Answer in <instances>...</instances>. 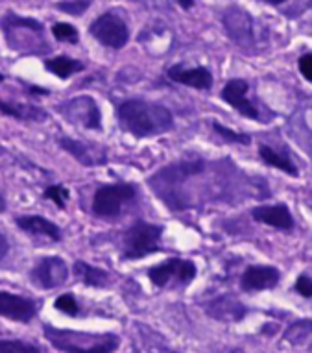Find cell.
Masks as SVG:
<instances>
[{
    "label": "cell",
    "instance_id": "1",
    "mask_svg": "<svg viewBox=\"0 0 312 353\" xmlns=\"http://www.w3.org/2000/svg\"><path fill=\"white\" fill-rule=\"evenodd\" d=\"M118 121L127 134L135 137H152L165 134L174 126L172 113L165 105L145 102V100H127L118 108Z\"/></svg>",
    "mask_w": 312,
    "mask_h": 353
},
{
    "label": "cell",
    "instance_id": "2",
    "mask_svg": "<svg viewBox=\"0 0 312 353\" xmlns=\"http://www.w3.org/2000/svg\"><path fill=\"white\" fill-rule=\"evenodd\" d=\"M45 336L56 350L63 353H113L121 344L113 333H85V331L59 330L45 325Z\"/></svg>",
    "mask_w": 312,
    "mask_h": 353
},
{
    "label": "cell",
    "instance_id": "3",
    "mask_svg": "<svg viewBox=\"0 0 312 353\" xmlns=\"http://www.w3.org/2000/svg\"><path fill=\"white\" fill-rule=\"evenodd\" d=\"M2 32L6 35L8 45L21 54H45L48 52L47 41L43 37V24L35 19L19 17L8 13L0 21Z\"/></svg>",
    "mask_w": 312,
    "mask_h": 353
},
{
    "label": "cell",
    "instance_id": "4",
    "mask_svg": "<svg viewBox=\"0 0 312 353\" xmlns=\"http://www.w3.org/2000/svg\"><path fill=\"white\" fill-rule=\"evenodd\" d=\"M161 233L163 230L159 226L146 224V222H137L126 233L124 259H141V257H146V255L159 252Z\"/></svg>",
    "mask_w": 312,
    "mask_h": 353
},
{
    "label": "cell",
    "instance_id": "5",
    "mask_svg": "<svg viewBox=\"0 0 312 353\" xmlns=\"http://www.w3.org/2000/svg\"><path fill=\"white\" fill-rule=\"evenodd\" d=\"M135 196V187L127 183H116V185H104L94 192L93 211L96 216L102 219H113L121 213L122 205L129 202Z\"/></svg>",
    "mask_w": 312,
    "mask_h": 353
},
{
    "label": "cell",
    "instance_id": "6",
    "mask_svg": "<svg viewBox=\"0 0 312 353\" xmlns=\"http://www.w3.org/2000/svg\"><path fill=\"white\" fill-rule=\"evenodd\" d=\"M89 32L98 43L110 48H122L129 39V30L126 23L115 12H107L94 19Z\"/></svg>",
    "mask_w": 312,
    "mask_h": 353
},
{
    "label": "cell",
    "instance_id": "7",
    "mask_svg": "<svg viewBox=\"0 0 312 353\" xmlns=\"http://www.w3.org/2000/svg\"><path fill=\"white\" fill-rule=\"evenodd\" d=\"M152 283L157 287H168V285H189L196 278V267L192 261L168 259L159 267L150 268Z\"/></svg>",
    "mask_w": 312,
    "mask_h": 353
},
{
    "label": "cell",
    "instance_id": "8",
    "mask_svg": "<svg viewBox=\"0 0 312 353\" xmlns=\"http://www.w3.org/2000/svg\"><path fill=\"white\" fill-rule=\"evenodd\" d=\"M61 115L70 122H76L80 126L91 128V130H100V110L96 102L91 97H76L72 100H67L65 104L58 108Z\"/></svg>",
    "mask_w": 312,
    "mask_h": 353
},
{
    "label": "cell",
    "instance_id": "9",
    "mask_svg": "<svg viewBox=\"0 0 312 353\" xmlns=\"http://www.w3.org/2000/svg\"><path fill=\"white\" fill-rule=\"evenodd\" d=\"M224 28L227 35L231 37L238 47L248 48L255 43V23L248 12H244L240 8H229L224 13Z\"/></svg>",
    "mask_w": 312,
    "mask_h": 353
},
{
    "label": "cell",
    "instance_id": "10",
    "mask_svg": "<svg viewBox=\"0 0 312 353\" xmlns=\"http://www.w3.org/2000/svg\"><path fill=\"white\" fill-rule=\"evenodd\" d=\"M69 279V267L61 257H43L32 270V281L41 289H58Z\"/></svg>",
    "mask_w": 312,
    "mask_h": 353
},
{
    "label": "cell",
    "instance_id": "11",
    "mask_svg": "<svg viewBox=\"0 0 312 353\" xmlns=\"http://www.w3.org/2000/svg\"><path fill=\"white\" fill-rule=\"evenodd\" d=\"M35 313L37 309L32 300L0 290V316H6L15 322H30Z\"/></svg>",
    "mask_w": 312,
    "mask_h": 353
},
{
    "label": "cell",
    "instance_id": "12",
    "mask_svg": "<svg viewBox=\"0 0 312 353\" xmlns=\"http://www.w3.org/2000/svg\"><path fill=\"white\" fill-rule=\"evenodd\" d=\"M248 87L249 85L244 80L227 81V85L222 91V99L226 100L229 105H233L235 110L240 111L244 117L253 119V121H260L259 111H257V108L246 97L248 94Z\"/></svg>",
    "mask_w": 312,
    "mask_h": 353
},
{
    "label": "cell",
    "instance_id": "13",
    "mask_svg": "<svg viewBox=\"0 0 312 353\" xmlns=\"http://www.w3.org/2000/svg\"><path fill=\"white\" fill-rule=\"evenodd\" d=\"M205 313L220 322H238L246 316V307L231 296H220L205 303Z\"/></svg>",
    "mask_w": 312,
    "mask_h": 353
},
{
    "label": "cell",
    "instance_id": "14",
    "mask_svg": "<svg viewBox=\"0 0 312 353\" xmlns=\"http://www.w3.org/2000/svg\"><path fill=\"white\" fill-rule=\"evenodd\" d=\"M59 146L67 150L70 156L74 157L76 161L85 165V167H96V165H104L105 163V152L100 146H91L80 141L70 139V137H61L59 139Z\"/></svg>",
    "mask_w": 312,
    "mask_h": 353
},
{
    "label": "cell",
    "instance_id": "15",
    "mask_svg": "<svg viewBox=\"0 0 312 353\" xmlns=\"http://www.w3.org/2000/svg\"><path fill=\"white\" fill-rule=\"evenodd\" d=\"M279 274L278 268L273 267H249L242 276V285L244 290H264V289H273L279 283Z\"/></svg>",
    "mask_w": 312,
    "mask_h": 353
},
{
    "label": "cell",
    "instance_id": "16",
    "mask_svg": "<svg viewBox=\"0 0 312 353\" xmlns=\"http://www.w3.org/2000/svg\"><path fill=\"white\" fill-rule=\"evenodd\" d=\"M203 163L202 161H181L170 167H165L163 170L156 174V178L152 180V183H165V185H178L181 181H185L189 176L202 172Z\"/></svg>",
    "mask_w": 312,
    "mask_h": 353
},
{
    "label": "cell",
    "instance_id": "17",
    "mask_svg": "<svg viewBox=\"0 0 312 353\" xmlns=\"http://www.w3.org/2000/svg\"><path fill=\"white\" fill-rule=\"evenodd\" d=\"M168 78L183 85L194 87V89H209L213 85V76L205 67H196V69H185L181 65H176L168 70Z\"/></svg>",
    "mask_w": 312,
    "mask_h": 353
},
{
    "label": "cell",
    "instance_id": "18",
    "mask_svg": "<svg viewBox=\"0 0 312 353\" xmlns=\"http://www.w3.org/2000/svg\"><path fill=\"white\" fill-rule=\"evenodd\" d=\"M253 219L257 222L268 224V226L278 228V230H290L294 226V220L290 214L289 208L279 203V205H262V208L253 209Z\"/></svg>",
    "mask_w": 312,
    "mask_h": 353
},
{
    "label": "cell",
    "instance_id": "19",
    "mask_svg": "<svg viewBox=\"0 0 312 353\" xmlns=\"http://www.w3.org/2000/svg\"><path fill=\"white\" fill-rule=\"evenodd\" d=\"M17 226L23 232L30 233L32 237H47L48 241H59L61 239L59 228L54 222H50V220L43 219V216H35V214L19 216Z\"/></svg>",
    "mask_w": 312,
    "mask_h": 353
},
{
    "label": "cell",
    "instance_id": "20",
    "mask_svg": "<svg viewBox=\"0 0 312 353\" xmlns=\"http://www.w3.org/2000/svg\"><path fill=\"white\" fill-rule=\"evenodd\" d=\"M0 111L4 115L15 117L19 121H45L47 119V111L41 108L28 104H19V102H4L0 100Z\"/></svg>",
    "mask_w": 312,
    "mask_h": 353
},
{
    "label": "cell",
    "instance_id": "21",
    "mask_svg": "<svg viewBox=\"0 0 312 353\" xmlns=\"http://www.w3.org/2000/svg\"><path fill=\"white\" fill-rule=\"evenodd\" d=\"M74 276L80 279L81 283L89 285V287H105L110 281V274L105 270L83 263V261H76L74 263Z\"/></svg>",
    "mask_w": 312,
    "mask_h": 353
},
{
    "label": "cell",
    "instance_id": "22",
    "mask_svg": "<svg viewBox=\"0 0 312 353\" xmlns=\"http://www.w3.org/2000/svg\"><path fill=\"white\" fill-rule=\"evenodd\" d=\"M45 65H47V69L50 70L52 74H56L58 78H61V80H67V78H70V76L76 74V72L83 70V63L74 58H69V56H58V58L47 59Z\"/></svg>",
    "mask_w": 312,
    "mask_h": 353
},
{
    "label": "cell",
    "instance_id": "23",
    "mask_svg": "<svg viewBox=\"0 0 312 353\" xmlns=\"http://www.w3.org/2000/svg\"><path fill=\"white\" fill-rule=\"evenodd\" d=\"M259 154L266 165L279 168V170H283V172L287 174H292V176H298V168H295L294 163L290 161V159H287V157L281 156V154H278V152H273L270 146L260 145Z\"/></svg>",
    "mask_w": 312,
    "mask_h": 353
},
{
    "label": "cell",
    "instance_id": "24",
    "mask_svg": "<svg viewBox=\"0 0 312 353\" xmlns=\"http://www.w3.org/2000/svg\"><path fill=\"white\" fill-rule=\"evenodd\" d=\"M312 335V320H298L284 331V339L292 344H301Z\"/></svg>",
    "mask_w": 312,
    "mask_h": 353
},
{
    "label": "cell",
    "instance_id": "25",
    "mask_svg": "<svg viewBox=\"0 0 312 353\" xmlns=\"http://www.w3.org/2000/svg\"><path fill=\"white\" fill-rule=\"evenodd\" d=\"M0 353H41L39 347L23 341H2L0 339Z\"/></svg>",
    "mask_w": 312,
    "mask_h": 353
},
{
    "label": "cell",
    "instance_id": "26",
    "mask_svg": "<svg viewBox=\"0 0 312 353\" xmlns=\"http://www.w3.org/2000/svg\"><path fill=\"white\" fill-rule=\"evenodd\" d=\"M52 34L56 35V39L67 41V43H78V30L72 24L67 23H56L52 26Z\"/></svg>",
    "mask_w": 312,
    "mask_h": 353
},
{
    "label": "cell",
    "instance_id": "27",
    "mask_svg": "<svg viewBox=\"0 0 312 353\" xmlns=\"http://www.w3.org/2000/svg\"><path fill=\"white\" fill-rule=\"evenodd\" d=\"M213 128L220 137H224V139L229 141V143H238V145H248L249 143V135L237 134V132H233V130H229V128L226 126H222L218 122H214Z\"/></svg>",
    "mask_w": 312,
    "mask_h": 353
},
{
    "label": "cell",
    "instance_id": "28",
    "mask_svg": "<svg viewBox=\"0 0 312 353\" xmlns=\"http://www.w3.org/2000/svg\"><path fill=\"white\" fill-rule=\"evenodd\" d=\"M54 307L61 311V313L69 314V316H76L78 314V301L74 300V296L72 294H61L56 300Z\"/></svg>",
    "mask_w": 312,
    "mask_h": 353
},
{
    "label": "cell",
    "instance_id": "29",
    "mask_svg": "<svg viewBox=\"0 0 312 353\" xmlns=\"http://www.w3.org/2000/svg\"><path fill=\"white\" fill-rule=\"evenodd\" d=\"M89 6H91V0H69V2H59L58 10L78 17V15H81Z\"/></svg>",
    "mask_w": 312,
    "mask_h": 353
},
{
    "label": "cell",
    "instance_id": "30",
    "mask_svg": "<svg viewBox=\"0 0 312 353\" xmlns=\"http://www.w3.org/2000/svg\"><path fill=\"white\" fill-rule=\"evenodd\" d=\"M45 198L52 200V202L56 203L58 208L63 209L65 202L69 200V191H67V189L61 185H52V187H48L47 191H45Z\"/></svg>",
    "mask_w": 312,
    "mask_h": 353
},
{
    "label": "cell",
    "instance_id": "31",
    "mask_svg": "<svg viewBox=\"0 0 312 353\" xmlns=\"http://www.w3.org/2000/svg\"><path fill=\"white\" fill-rule=\"evenodd\" d=\"M295 290L305 298H312V279L309 276H300L295 281Z\"/></svg>",
    "mask_w": 312,
    "mask_h": 353
},
{
    "label": "cell",
    "instance_id": "32",
    "mask_svg": "<svg viewBox=\"0 0 312 353\" xmlns=\"http://www.w3.org/2000/svg\"><path fill=\"white\" fill-rule=\"evenodd\" d=\"M300 72L305 76L306 80L312 81V52L309 54H303L300 58Z\"/></svg>",
    "mask_w": 312,
    "mask_h": 353
},
{
    "label": "cell",
    "instance_id": "33",
    "mask_svg": "<svg viewBox=\"0 0 312 353\" xmlns=\"http://www.w3.org/2000/svg\"><path fill=\"white\" fill-rule=\"evenodd\" d=\"M10 252V243H8V239L0 233V261L4 259Z\"/></svg>",
    "mask_w": 312,
    "mask_h": 353
},
{
    "label": "cell",
    "instance_id": "34",
    "mask_svg": "<svg viewBox=\"0 0 312 353\" xmlns=\"http://www.w3.org/2000/svg\"><path fill=\"white\" fill-rule=\"evenodd\" d=\"M178 2H180V6L183 10H189V8L194 6V0H178Z\"/></svg>",
    "mask_w": 312,
    "mask_h": 353
},
{
    "label": "cell",
    "instance_id": "35",
    "mask_svg": "<svg viewBox=\"0 0 312 353\" xmlns=\"http://www.w3.org/2000/svg\"><path fill=\"white\" fill-rule=\"evenodd\" d=\"M262 2H266V4H272V6H278V4H283V2H287V0H262Z\"/></svg>",
    "mask_w": 312,
    "mask_h": 353
},
{
    "label": "cell",
    "instance_id": "36",
    "mask_svg": "<svg viewBox=\"0 0 312 353\" xmlns=\"http://www.w3.org/2000/svg\"><path fill=\"white\" fill-rule=\"evenodd\" d=\"M6 211V200L0 196V213H4Z\"/></svg>",
    "mask_w": 312,
    "mask_h": 353
},
{
    "label": "cell",
    "instance_id": "37",
    "mask_svg": "<svg viewBox=\"0 0 312 353\" xmlns=\"http://www.w3.org/2000/svg\"><path fill=\"white\" fill-rule=\"evenodd\" d=\"M231 353H244V352H240V350H233Z\"/></svg>",
    "mask_w": 312,
    "mask_h": 353
},
{
    "label": "cell",
    "instance_id": "38",
    "mask_svg": "<svg viewBox=\"0 0 312 353\" xmlns=\"http://www.w3.org/2000/svg\"><path fill=\"white\" fill-rule=\"evenodd\" d=\"M2 80H4V76H2V72H0V81H2Z\"/></svg>",
    "mask_w": 312,
    "mask_h": 353
}]
</instances>
